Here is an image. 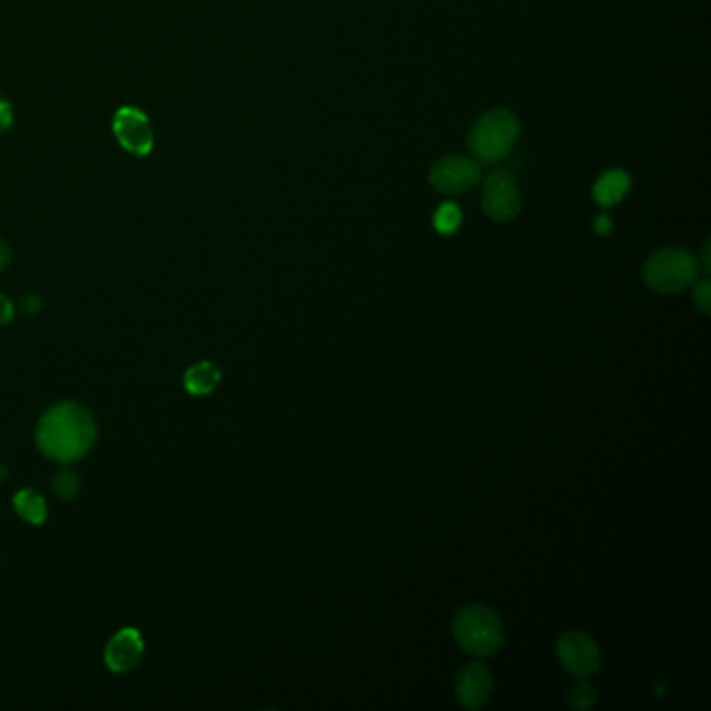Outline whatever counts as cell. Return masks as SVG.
I'll return each mask as SVG.
<instances>
[{
  "label": "cell",
  "mask_w": 711,
  "mask_h": 711,
  "mask_svg": "<svg viewBox=\"0 0 711 711\" xmlns=\"http://www.w3.org/2000/svg\"><path fill=\"white\" fill-rule=\"evenodd\" d=\"M455 693H457L460 703L467 710L482 708L493 693V677H491L488 668L480 662L465 665L457 677Z\"/></svg>",
  "instance_id": "10"
},
{
  "label": "cell",
  "mask_w": 711,
  "mask_h": 711,
  "mask_svg": "<svg viewBox=\"0 0 711 711\" xmlns=\"http://www.w3.org/2000/svg\"><path fill=\"white\" fill-rule=\"evenodd\" d=\"M482 207L493 221L505 224L520 214L522 195L510 171L493 169L482 186Z\"/></svg>",
  "instance_id": "5"
},
{
  "label": "cell",
  "mask_w": 711,
  "mask_h": 711,
  "mask_svg": "<svg viewBox=\"0 0 711 711\" xmlns=\"http://www.w3.org/2000/svg\"><path fill=\"white\" fill-rule=\"evenodd\" d=\"M42 309V300L38 295H26L23 297V312L28 315L38 314Z\"/></svg>",
  "instance_id": "20"
},
{
  "label": "cell",
  "mask_w": 711,
  "mask_h": 711,
  "mask_svg": "<svg viewBox=\"0 0 711 711\" xmlns=\"http://www.w3.org/2000/svg\"><path fill=\"white\" fill-rule=\"evenodd\" d=\"M520 136V124L507 109H495L480 117L472 128L467 145L478 164L493 166L503 161Z\"/></svg>",
  "instance_id": "2"
},
{
  "label": "cell",
  "mask_w": 711,
  "mask_h": 711,
  "mask_svg": "<svg viewBox=\"0 0 711 711\" xmlns=\"http://www.w3.org/2000/svg\"><path fill=\"white\" fill-rule=\"evenodd\" d=\"M97 443V422L78 403H59L40 417L36 445L45 457L59 464L82 460Z\"/></svg>",
  "instance_id": "1"
},
{
  "label": "cell",
  "mask_w": 711,
  "mask_h": 711,
  "mask_svg": "<svg viewBox=\"0 0 711 711\" xmlns=\"http://www.w3.org/2000/svg\"><path fill=\"white\" fill-rule=\"evenodd\" d=\"M693 300H695L699 312L703 314H710L711 309V284L710 280H701L695 284V293H693Z\"/></svg>",
  "instance_id": "17"
},
{
  "label": "cell",
  "mask_w": 711,
  "mask_h": 711,
  "mask_svg": "<svg viewBox=\"0 0 711 711\" xmlns=\"http://www.w3.org/2000/svg\"><path fill=\"white\" fill-rule=\"evenodd\" d=\"M462 226V211L455 203H445L434 214V228L438 234H453Z\"/></svg>",
  "instance_id": "15"
},
{
  "label": "cell",
  "mask_w": 711,
  "mask_h": 711,
  "mask_svg": "<svg viewBox=\"0 0 711 711\" xmlns=\"http://www.w3.org/2000/svg\"><path fill=\"white\" fill-rule=\"evenodd\" d=\"M596 701L595 689L589 684V682H579V684H574L572 687V691H570V703H572V708L574 710H589V708H593Z\"/></svg>",
  "instance_id": "16"
},
{
  "label": "cell",
  "mask_w": 711,
  "mask_h": 711,
  "mask_svg": "<svg viewBox=\"0 0 711 711\" xmlns=\"http://www.w3.org/2000/svg\"><path fill=\"white\" fill-rule=\"evenodd\" d=\"M557 655L563 668L576 679H586L601 668L599 646L579 630H570L563 634L557 643Z\"/></svg>",
  "instance_id": "6"
},
{
  "label": "cell",
  "mask_w": 711,
  "mask_h": 711,
  "mask_svg": "<svg viewBox=\"0 0 711 711\" xmlns=\"http://www.w3.org/2000/svg\"><path fill=\"white\" fill-rule=\"evenodd\" d=\"M145 655V641L136 629L119 630L105 646V663L111 672L126 674L132 672Z\"/></svg>",
  "instance_id": "9"
},
{
  "label": "cell",
  "mask_w": 711,
  "mask_h": 711,
  "mask_svg": "<svg viewBox=\"0 0 711 711\" xmlns=\"http://www.w3.org/2000/svg\"><path fill=\"white\" fill-rule=\"evenodd\" d=\"M11 119H13V113H11V107H9V102H7V100H0V132L9 130V126H11Z\"/></svg>",
  "instance_id": "19"
},
{
  "label": "cell",
  "mask_w": 711,
  "mask_h": 711,
  "mask_svg": "<svg viewBox=\"0 0 711 711\" xmlns=\"http://www.w3.org/2000/svg\"><path fill=\"white\" fill-rule=\"evenodd\" d=\"M595 230L601 234V236L612 233V219L608 216L599 217L595 221Z\"/></svg>",
  "instance_id": "21"
},
{
  "label": "cell",
  "mask_w": 711,
  "mask_h": 711,
  "mask_svg": "<svg viewBox=\"0 0 711 711\" xmlns=\"http://www.w3.org/2000/svg\"><path fill=\"white\" fill-rule=\"evenodd\" d=\"M13 319V303L0 295V326H7Z\"/></svg>",
  "instance_id": "18"
},
{
  "label": "cell",
  "mask_w": 711,
  "mask_h": 711,
  "mask_svg": "<svg viewBox=\"0 0 711 711\" xmlns=\"http://www.w3.org/2000/svg\"><path fill=\"white\" fill-rule=\"evenodd\" d=\"M453 632L460 646L476 658L493 655L505 639L498 615L484 605H467L457 613Z\"/></svg>",
  "instance_id": "4"
},
{
  "label": "cell",
  "mask_w": 711,
  "mask_h": 711,
  "mask_svg": "<svg viewBox=\"0 0 711 711\" xmlns=\"http://www.w3.org/2000/svg\"><path fill=\"white\" fill-rule=\"evenodd\" d=\"M699 264L687 248L670 247L655 250L643 267L646 286L662 295H677L693 286Z\"/></svg>",
  "instance_id": "3"
},
{
  "label": "cell",
  "mask_w": 711,
  "mask_h": 711,
  "mask_svg": "<svg viewBox=\"0 0 711 711\" xmlns=\"http://www.w3.org/2000/svg\"><path fill=\"white\" fill-rule=\"evenodd\" d=\"M80 486H82V482H80L78 472H73L67 464H63V467H61V470L55 474V478H52L55 493L61 496V498H66V501L76 498V495L80 493Z\"/></svg>",
  "instance_id": "14"
},
{
  "label": "cell",
  "mask_w": 711,
  "mask_h": 711,
  "mask_svg": "<svg viewBox=\"0 0 711 711\" xmlns=\"http://www.w3.org/2000/svg\"><path fill=\"white\" fill-rule=\"evenodd\" d=\"M113 134L124 149L138 157L149 155L155 145L149 117L134 107H124L117 111L113 119Z\"/></svg>",
  "instance_id": "8"
},
{
  "label": "cell",
  "mask_w": 711,
  "mask_h": 711,
  "mask_svg": "<svg viewBox=\"0 0 711 711\" xmlns=\"http://www.w3.org/2000/svg\"><path fill=\"white\" fill-rule=\"evenodd\" d=\"M221 382V369L214 362H199L186 369L184 374V388L192 397H205L211 395Z\"/></svg>",
  "instance_id": "11"
},
{
  "label": "cell",
  "mask_w": 711,
  "mask_h": 711,
  "mask_svg": "<svg viewBox=\"0 0 711 711\" xmlns=\"http://www.w3.org/2000/svg\"><path fill=\"white\" fill-rule=\"evenodd\" d=\"M9 261H11V248L4 240H0V271L9 265Z\"/></svg>",
  "instance_id": "22"
},
{
  "label": "cell",
  "mask_w": 711,
  "mask_h": 711,
  "mask_svg": "<svg viewBox=\"0 0 711 711\" xmlns=\"http://www.w3.org/2000/svg\"><path fill=\"white\" fill-rule=\"evenodd\" d=\"M703 269L710 271V243L703 247Z\"/></svg>",
  "instance_id": "23"
},
{
  "label": "cell",
  "mask_w": 711,
  "mask_h": 711,
  "mask_svg": "<svg viewBox=\"0 0 711 711\" xmlns=\"http://www.w3.org/2000/svg\"><path fill=\"white\" fill-rule=\"evenodd\" d=\"M4 478H7V467H4V465H0V482Z\"/></svg>",
  "instance_id": "24"
},
{
  "label": "cell",
  "mask_w": 711,
  "mask_h": 711,
  "mask_svg": "<svg viewBox=\"0 0 711 711\" xmlns=\"http://www.w3.org/2000/svg\"><path fill=\"white\" fill-rule=\"evenodd\" d=\"M630 184L632 182H630L629 174H624L622 169H610L596 180L593 197L599 205L612 207L629 195Z\"/></svg>",
  "instance_id": "12"
},
{
  "label": "cell",
  "mask_w": 711,
  "mask_h": 711,
  "mask_svg": "<svg viewBox=\"0 0 711 711\" xmlns=\"http://www.w3.org/2000/svg\"><path fill=\"white\" fill-rule=\"evenodd\" d=\"M17 515L32 526H42L47 522V501L33 488H21L13 496Z\"/></svg>",
  "instance_id": "13"
},
{
  "label": "cell",
  "mask_w": 711,
  "mask_h": 711,
  "mask_svg": "<svg viewBox=\"0 0 711 711\" xmlns=\"http://www.w3.org/2000/svg\"><path fill=\"white\" fill-rule=\"evenodd\" d=\"M480 182V164L465 157H445L431 169V184L436 192L462 195Z\"/></svg>",
  "instance_id": "7"
}]
</instances>
